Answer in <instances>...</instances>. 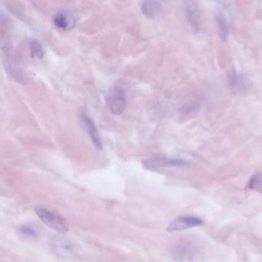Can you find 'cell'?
<instances>
[{"instance_id":"4","label":"cell","mask_w":262,"mask_h":262,"mask_svg":"<svg viewBox=\"0 0 262 262\" xmlns=\"http://www.w3.org/2000/svg\"><path fill=\"white\" fill-rule=\"evenodd\" d=\"M198 252L196 244L189 239L181 240L174 248V255L181 260L189 261Z\"/></svg>"},{"instance_id":"12","label":"cell","mask_w":262,"mask_h":262,"mask_svg":"<svg viewBox=\"0 0 262 262\" xmlns=\"http://www.w3.org/2000/svg\"><path fill=\"white\" fill-rule=\"evenodd\" d=\"M20 236L27 240H36L39 237V232L32 225H24L19 228Z\"/></svg>"},{"instance_id":"7","label":"cell","mask_w":262,"mask_h":262,"mask_svg":"<svg viewBox=\"0 0 262 262\" xmlns=\"http://www.w3.org/2000/svg\"><path fill=\"white\" fill-rule=\"evenodd\" d=\"M228 83L232 91L236 93H243L246 90V84L244 78L236 70H232L228 74Z\"/></svg>"},{"instance_id":"11","label":"cell","mask_w":262,"mask_h":262,"mask_svg":"<svg viewBox=\"0 0 262 262\" xmlns=\"http://www.w3.org/2000/svg\"><path fill=\"white\" fill-rule=\"evenodd\" d=\"M53 245L54 249L59 255L68 256L73 252V247L67 241L59 240V241H55Z\"/></svg>"},{"instance_id":"6","label":"cell","mask_w":262,"mask_h":262,"mask_svg":"<svg viewBox=\"0 0 262 262\" xmlns=\"http://www.w3.org/2000/svg\"><path fill=\"white\" fill-rule=\"evenodd\" d=\"M81 119H82V124L84 125L85 129H86V132H87L88 135H89L95 147L98 149H102V139L100 137L99 132H98V129H97L96 125L95 124L94 121L86 113H82Z\"/></svg>"},{"instance_id":"1","label":"cell","mask_w":262,"mask_h":262,"mask_svg":"<svg viewBox=\"0 0 262 262\" xmlns=\"http://www.w3.org/2000/svg\"><path fill=\"white\" fill-rule=\"evenodd\" d=\"M36 215L42 221L59 233L64 234L69 232L68 223L56 213L48 209L39 208L36 209Z\"/></svg>"},{"instance_id":"8","label":"cell","mask_w":262,"mask_h":262,"mask_svg":"<svg viewBox=\"0 0 262 262\" xmlns=\"http://www.w3.org/2000/svg\"><path fill=\"white\" fill-rule=\"evenodd\" d=\"M199 12L198 7L194 2H187L186 5V14L188 22L191 25L193 30H198L199 26Z\"/></svg>"},{"instance_id":"13","label":"cell","mask_w":262,"mask_h":262,"mask_svg":"<svg viewBox=\"0 0 262 262\" xmlns=\"http://www.w3.org/2000/svg\"><path fill=\"white\" fill-rule=\"evenodd\" d=\"M29 51L32 58L42 59L44 57V48L39 40H32L29 43Z\"/></svg>"},{"instance_id":"9","label":"cell","mask_w":262,"mask_h":262,"mask_svg":"<svg viewBox=\"0 0 262 262\" xmlns=\"http://www.w3.org/2000/svg\"><path fill=\"white\" fill-rule=\"evenodd\" d=\"M52 24L55 27H57L58 29L63 30L71 29L74 25L72 17L65 12H60L54 15L52 17Z\"/></svg>"},{"instance_id":"2","label":"cell","mask_w":262,"mask_h":262,"mask_svg":"<svg viewBox=\"0 0 262 262\" xmlns=\"http://www.w3.org/2000/svg\"><path fill=\"white\" fill-rule=\"evenodd\" d=\"M108 105L111 112L116 116L121 114L126 106V95L124 89L121 88H115L108 95Z\"/></svg>"},{"instance_id":"3","label":"cell","mask_w":262,"mask_h":262,"mask_svg":"<svg viewBox=\"0 0 262 262\" xmlns=\"http://www.w3.org/2000/svg\"><path fill=\"white\" fill-rule=\"evenodd\" d=\"M143 165L147 168H158L172 166H184L188 165L185 159L178 158L166 157V156H155L143 161Z\"/></svg>"},{"instance_id":"14","label":"cell","mask_w":262,"mask_h":262,"mask_svg":"<svg viewBox=\"0 0 262 262\" xmlns=\"http://www.w3.org/2000/svg\"><path fill=\"white\" fill-rule=\"evenodd\" d=\"M217 23H218V29L220 36L222 40H225L228 33V25L226 17L222 12H219L217 15Z\"/></svg>"},{"instance_id":"15","label":"cell","mask_w":262,"mask_h":262,"mask_svg":"<svg viewBox=\"0 0 262 262\" xmlns=\"http://www.w3.org/2000/svg\"><path fill=\"white\" fill-rule=\"evenodd\" d=\"M248 189L262 193V174L255 173L250 178L248 183Z\"/></svg>"},{"instance_id":"5","label":"cell","mask_w":262,"mask_h":262,"mask_svg":"<svg viewBox=\"0 0 262 262\" xmlns=\"http://www.w3.org/2000/svg\"><path fill=\"white\" fill-rule=\"evenodd\" d=\"M203 225V221L201 218L194 216H181L171 221L168 225V232H178L186 230L189 228H194Z\"/></svg>"},{"instance_id":"10","label":"cell","mask_w":262,"mask_h":262,"mask_svg":"<svg viewBox=\"0 0 262 262\" xmlns=\"http://www.w3.org/2000/svg\"><path fill=\"white\" fill-rule=\"evenodd\" d=\"M162 5L156 1H144L142 3L141 10L144 16L150 19H155L162 13Z\"/></svg>"}]
</instances>
